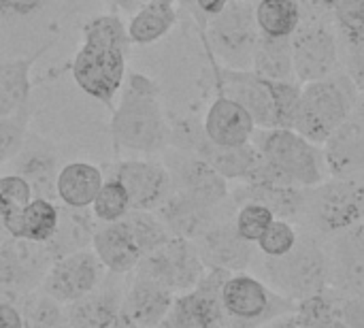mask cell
I'll use <instances>...</instances> for the list:
<instances>
[{"instance_id":"bcb514c9","label":"cell","mask_w":364,"mask_h":328,"mask_svg":"<svg viewBox=\"0 0 364 328\" xmlns=\"http://www.w3.org/2000/svg\"><path fill=\"white\" fill-rule=\"evenodd\" d=\"M260 328H301V322L296 318V312L294 314H286V316H279L267 324H262Z\"/></svg>"},{"instance_id":"cb8c5ba5","label":"cell","mask_w":364,"mask_h":328,"mask_svg":"<svg viewBox=\"0 0 364 328\" xmlns=\"http://www.w3.org/2000/svg\"><path fill=\"white\" fill-rule=\"evenodd\" d=\"M92 248L100 265L115 275H126L134 271L143 258L128 226L122 220L113 224H102L100 228H96Z\"/></svg>"},{"instance_id":"f1b7e54d","label":"cell","mask_w":364,"mask_h":328,"mask_svg":"<svg viewBox=\"0 0 364 328\" xmlns=\"http://www.w3.org/2000/svg\"><path fill=\"white\" fill-rule=\"evenodd\" d=\"M177 21L175 0H145L126 26L130 43L151 45L162 38Z\"/></svg>"},{"instance_id":"277c9868","label":"cell","mask_w":364,"mask_h":328,"mask_svg":"<svg viewBox=\"0 0 364 328\" xmlns=\"http://www.w3.org/2000/svg\"><path fill=\"white\" fill-rule=\"evenodd\" d=\"M252 143L256 145L264 162L258 181L311 188L328 177L322 145L305 139L292 128L256 130Z\"/></svg>"},{"instance_id":"7bdbcfd3","label":"cell","mask_w":364,"mask_h":328,"mask_svg":"<svg viewBox=\"0 0 364 328\" xmlns=\"http://www.w3.org/2000/svg\"><path fill=\"white\" fill-rule=\"evenodd\" d=\"M335 17L346 30V34L364 36V0H350L335 9Z\"/></svg>"},{"instance_id":"816d5d0a","label":"cell","mask_w":364,"mask_h":328,"mask_svg":"<svg viewBox=\"0 0 364 328\" xmlns=\"http://www.w3.org/2000/svg\"><path fill=\"white\" fill-rule=\"evenodd\" d=\"M363 228H364V220H363Z\"/></svg>"},{"instance_id":"74e56055","label":"cell","mask_w":364,"mask_h":328,"mask_svg":"<svg viewBox=\"0 0 364 328\" xmlns=\"http://www.w3.org/2000/svg\"><path fill=\"white\" fill-rule=\"evenodd\" d=\"M273 220H275V216L267 207H262L258 203H243V205H239L237 211H235V218H232L237 233L245 241H250L254 245L267 233V228L271 226Z\"/></svg>"},{"instance_id":"d4e9b609","label":"cell","mask_w":364,"mask_h":328,"mask_svg":"<svg viewBox=\"0 0 364 328\" xmlns=\"http://www.w3.org/2000/svg\"><path fill=\"white\" fill-rule=\"evenodd\" d=\"M105 184L102 171L90 162H68L60 169L55 179V196L70 209L92 207L96 194Z\"/></svg>"},{"instance_id":"5bb4252c","label":"cell","mask_w":364,"mask_h":328,"mask_svg":"<svg viewBox=\"0 0 364 328\" xmlns=\"http://www.w3.org/2000/svg\"><path fill=\"white\" fill-rule=\"evenodd\" d=\"M328 288L364 301V228L356 226L324 239Z\"/></svg>"},{"instance_id":"8992f818","label":"cell","mask_w":364,"mask_h":328,"mask_svg":"<svg viewBox=\"0 0 364 328\" xmlns=\"http://www.w3.org/2000/svg\"><path fill=\"white\" fill-rule=\"evenodd\" d=\"M360 92L352 77L333 73L326 79L303 83L292 130L322 145L356 109Z\"/></svg>"},{"instance_id":"7c38bea8","label":"cell","mask_w":364,"mask_h":328,"mask_svg":"<svg viewBox=\"0 0 364 328\" xmlns=\"http://www.w3.org/2000/svg\"><path fill=\"white\" fill-rule=\"evenodd\" d=\"M102 265L94 250H81L55 258L43 280V292L60 305H70L92 295L102 280Z\"/></svg>"},{"instance_id":"2e32d148","label":"cell","mask_w":364,"mask_h":328,"mask_svg":"<svg viewBox=\"0 0 364 328\" xmlns=\"http://www.w3.org/2000/svg\"><path fill=\"white\" fill-rule=\"evenodd\" d=\"M220 94L239 102L254 120L258 130L277 128V111L271 81L258 77L254 70L218 68Z\"/></svg>"},{"instance_id":"681fc988","label":"cell","mask_w":364,"mask_h":328,"mask_svg":"<svg viewBox=\"0 0 364 328\" xmlns=\"http://www.w3.org/2000/svg\"><path fill=\"white\" fill-rule=\"evenodd\" d=\"M154 328H177V324H175V322H173V320H171V318L166 316V318H164V320H162V322H160L158 327H154Z\"/></svg>"},{"instance_id":"603a6c76","label":"cell","mask_w":364,"mask_h":328,"mask_svg":"<svg viewBox=\"0 0 364 328\" xmlns=\"http://www.w3.org/2000/svg\"><path fill=\"white\" fill-rule=\"evenodd\" d=\"M230 199L237 207L243 203H258L267 207L277 220H290L296 224L305 203V188L254 181V184H239L237 188H230Z\"/></svg>"},{"instance_id":"4316f807","label":"cell","mask_w":364,"mask_h":328,"mask_svg":"<svg viewBox=\"0 0 364 328\" xmlns=\"http://www.w3.org/2000/svg\"><path fill=\"white\" fill-rule=\"evenodd\" d=\"M58 216H60V211L51 201L32 199L26 209L0 220V224L13 239L47 243L58 228Z\"/></svg>"},{"instance_id":"4fadbf2b","label":"cell","mask_w":364,"mask_h":328,"mask_svg":"<svg viewBox=\"0 0 364 328\" xmlns=\"http://www.w3.org/2000/svg\"><path fill=\"white\" fill-rule=\"evenodd\" d=\"M235 211H237V205L232 203V199L222 207H209L173 190L168 199L154 213L162 220L171 237L196 241L218 222L235 218Z\"/></svg>"},{"instance_id":"4dcf8cb0","label":"cell","mask_w":364,"mask_h":328,"mask_svg":"<svg viewBox=\"0 0 364 328\" xmlns=\"http://www.w3.org/2000/svg\"><path fill=\"white\" fill-rule=\"evenodd\" d=\"M290 38H271V36L260 34L252 70L267 81H296L294 66H292V41Z\"/></svg>"},{"instance_id":"9c48e42d","label":"cell","mask_w":364,"mask_h":328,"mask_svg":"<svg viewBox=\"0 0 364 328\" xmlns=\"http://www.w3.org/2000/svg\"><path fill=\"white\" fill-rule=\"evenodd\" d=\"M134 271L139 275H145L166 286L177 297L196 288L207 267L200 260V254L194 241L173 237L168 243H164L156 252L145 254Z\"/></svg>"},{"instance_id":"83f0119b","label":"cell","mask_w":364,"mask_h":328,"mask_svg":"<svg viewBox=\"0 0 364 328\" xmlns=\"http://www.w3.org/2000/svg\"><path fill=\"white\" fill-rule=\"evenodd\" d=\"M122 299L115 290H94L92 295L68 305V328H111L122 314Z\"/></svg>"},{"instance_id":"f35d334b","label":"cell","mask_w":364,"mask_h":328,"mask_svg":"<svg viewBox=\"0 0 364 328\" xmlns=\"http://www.w3.org/2000/svg\"><path fill=\"white\" fill-rule=\"evenodd\" d=\"M32 199H34L32 186L23 177L15 173L0 177V220L19 213L21 209L28 207Z\"/></svg>"},{"instance_id":"484cf974","label":"cell","mask_w":364,"mask_h":328,"mask_svg":"<svg viewBox=\"0 0 364 328\" xmlns=\"http://www.w3.org/2000/svg\"><path fill=\"white\" fill-rule=\"evenodd\" d=\"M47 45L26 58L0 60V117H9L30 105L32 79L30 70Z\"/></svg>"},{"instance_id":"8fae6325","label":"cell","mask_w":364,"mask_h":328,"mask_svg":"<svg viewBox=\"0 0 364 328\" xmlns=\"http://www.w3.org/2000/svg\"><path fill=\"white\" fill-rule=\"evenodd\" d=\"M292 66L294 79L303 83L320 81L331 77L339 64V43L335 32L322 23L311 21L307 26H299L292 34Z\"/></svg>"},{"instance_id":"c3c4849f","label":"cell","mask_w":364,"mask_h":328,"mask_svg":"<svg viewBox=\"0 0 364 328\" xmlns=\"http://www.w3.org/2000/svg\"><path fill=\"white\" fill-rule=\"evenodd\" d=\"M346 2H350V0H322V4H324L326 9H331V11L339 9V6H341V4H346Z\"/></svg>"},{"instance_id":"7dc6e473","label":"cell","mask_w":364,"mask_h":328,"mask_svg":"<svg viewBox=\"0 0 364 328\" xmlns=\"http://www.w3.org/2000/svg\"><path fill=\"white\" fill-rule=\"evenodd\" d=\"M111 328H139V327H136L134 322H130V320H128V318H126L124 314H119V318H117V320L113 322V327H111Z\"/></svg>"},{"instance_id":"6da1fadb","label":"cell","mask_w":364,"mask_h":328,"mask_svg":"<svg viewBox=\"0 0 364 328\" xmlns=\"http://www.w3.org/2000/svg\"><path fill=\"white\" fill-rule=\"evenodd\" d=\"M128 47V30L117 15L109 13L90 19L83 26V43L73 60V79L85 94L111 107L126 79Z\"/></svg>"},{"instance_id":"1f68e13d","label":"cell","mask_w":364,"mask_h":328,"mask_svg":"<svg viewBox=\"0 0 364 328\" xmlns=\"http://www.w3.org/2000/svg\"><path fill=\"white\" fill-rule=\"evenodd\" d=\"M254 13L260 34L271 38H290L303 19L299 0H260Z\"/></svg>"},{"instance_id":"60d3db41","label":"cell","mask_w":364,"mask_h":328,"mask_svg":"<svg viewBox=\"0 0 364 328\" xmlns=\"http://www.w3.org/2000/svg\"><path fill=\"white\" fill-rule=\"evenodd\" d=\"M51 0H0V21H23L38 15Z\"/></svg>"},{"instance_id":"7a4b0ae2","label":"cell","mask_w":364,"mask_h":328,"mask_svg":"<svg viewBox=\"0 0 364 328\" xmlns=\"http://www.w3.org/2000/svg\"><path fill=\"white\" fill-rule=\"evenodd\" d=\"M124 81L119 105L111 115L113 145L136 154L164 152L171 145V124L164 117L156 81L143 73H130Z\"/></svg>"},{"instance_id":"e575fe53","label":"cell","mask_w":364,"mask_h":328,"mask_svg":"<svg viewBox=\"0 0 364 328\" xmlns=\"http://www.w3.org/2000/svg\"><path fill=\"white\" fill-rule=\"evenodd\" d=\"M32 107H23L21 111L0 117V164L11 162L23 147L28 137V122H30Z\"/></svg>"},{"instance_id":"9a60e30c","label":"cell","mask_w":364,"mask_h":328,"mask_svg":"<svg viewBox=\"0 0 364 328\" xmlns=\"http://www.w3.org/2000/svg\"><path fill=\"white\" fill-rule=\"evenodd\" d=\"M328 177H364V96L354 113L322 143Z\"/></svg>"},{"instance_id":"30bf717a","label":"cell","mask_w":364,"mask_h":328,"mask_svg":"<svg viewBox=\"0 0 364 328\" xmlns=\"http://www.w3.org/2000/svg\"><path fill=\"white\" fill-rule=\"evenodd\" d=\"M162 164L171 175L173 190L209 207H222L230 201L228 181L200 156L186 149L166 147Z\"/></svg>"},{"instance_id":"ab89813d","label":"cell","mask_w":364,"mask_h":328,"mask_svg":"<svg viewBox=\"0 0 364 328\" xmlns=\"http://www.w3.org/2000/svg\"><path fill=\"white\" fill-rule=\"evenodd\" d=\"M275 111H277V128H292L294 117L301 102V83L299 81H271Z\"/></svg>"},{"instance_id":"ffe728a7","label":"cell","mask_w":364,"mask_h":328,"mask_svg":"<svg viewBox=\"0 0 364 328\" xmlns=\"http://www.w3.org/2000/svg\"><path fill=\"white\" fill-rule=\"evenodd\" d=\"M205 137L220 147H239L252 143L256 134V124L252 115L232 98L220 94L207 109L203 122Z\"/></svg>"},{"instance_id":"e0dca14e","label":"cell","mask_w":364,"mask_h":328,"mask_svg":"<svg viewBox=\"0 0 364 328\" xmlns=\"http://www.w3.org/2000/svg\"><path fill=\"white\" fill-rule=\"evenodd\" d=\"M53 256L47 243L6 239L0 243V284L17 290H32L43 284Z\"/></svg>"},{"instance_id":"d6a6232c","label":"cell","mask_w":364,"mask_h":328,"mask_svg":"<svg viewBox=\"0 0 364 328\" xmlns=\"http://www.w3.org/2000/svg\"><path fill=\"white\" fill-rule=\"evenodd\" d=\"M122 222L128 226V231H130V235H132V239H134V243L143 256L156 252L158 248H162L164 243H168L173 239L171 233L166 231V226L162 224V220L154 211L130 209Z\"/></svg>"},{"instance_id":"8d00e7d4","label":"cell","mask_w":364,"mask_h":328,"mask_svg":"<svg viewBox=\"0 0 364 328\" xmlns=\"http://www.w3.org/2000/svg\"><path fill=\"white\" fill-rule=\"evenodd\" d=\"M21 318L23 328H68L62 305L45 292L26 303Z\"/></svg>"},{"instance_id":"44dd1931","label":"cell","mask_w":364,"mask_h":328,"mask_svg":"<svg viewBox=\"0 0 364 328\" xmlns=\"http://www.w3.org/2000/svg\"><path fill=\"white\" fill-rule=\"evenodd\" d=\"M15 175L23 177L34 192V199H55V179H58V156L53 147L38 137L28 134L21 152L11 160Z\"/></svg>"},{"instance_id":"836d02e7","label":"cell","mask_w":364,"mask_h":328,"mask_svg":"<svg viewBox=\"0 0 364 328\" xmlns=\"http://www.w3.org/2000/svg\"><path fill=\"white\" fill-rule=\"evenodd\" d=\"M128 211H130V199H128L124 186L113 177L107 179L92 203L94 218L100 220L102 224H113V222L124 220L128 216Z\"/></svg>"},{"instance_id":"ee69618b","label":"cell","mask_w":364,"mask_h":328,"mask_svg":"<svg viewBox=\"0 0 364 328\" xmlns=\"http://www.w3.org/2000/svg\"><path fill=\"white\" fill-rule=\"evenodd\" d=\"M0 328H23L21 312L11 303H0Z\"/></svg>"},{"instance_id":"52a82bcc","label":"cell","mask_w":364,"mask_h":328,"mask_svg":"<svg viewBox=\"0 0 364 328\" xmlns=\"http://www.w3.org/2000/svg\"><path fill=\"white\" fill-rule=\"evenodd\" d=\"M222 307L237 328H260L262 324L296 312V303L277 295L254 273H230L220 292Z\"/></svg>"},{"instance_id":"f546056e","label":"cell","mask_w":364,"mask_h":328,"mask_svg":"<svg viewBox=\"0 0 364 328\" xmlns=\"http://www.w3.org/2000/svg\"><path fill=\"white\" fill-rule=\"evenodd\" d=\"M58 211H60L58 228H55L53 237L47 241V248H49L53 260L62 258L66 254H73V252L87 250V245L92 243L94 233H96L92 220L87 218V213H83V209L64 207Z\"/></svg>"},{"instance_id":"3957f363","label":"cell","mask_w":364,"mask_h":328,"mask_svg":"<svg viewBox=\"0 0 364 328\" xmlns=\"http://www.w3.org/2000/svg\"><path fill=\"white\" fill-rule=\"evenodd\" d=\"M250 273L299 305L328 288V256L324 239L299 228V241L288 254L279 258H264L258 254Z\"/></svg>"},{"instance_id":"d590c367","label":"cell","mask_w":364,"mask_h":328,"mask_svg":"<svg viewBox=\"0 0 364 328\" xmlns=\"http://www.w3.org/2000/svg\"><path fill=\"white\" fill-rule=\"evenodd\" d=\"M299 241V226L290 220H273L267 233L258 239V254L264 258H279L288 254Z\"/></svg>"},{"instance_id":"b9f144b4","label":"cell","mask_w":364,"mask_h":328,"mask_svg":"<svg viewBox=\"0 0 364 328\" xmlns=\"http://www.w3.org/2000/svg\"><path fill=\"white\" fill-rule=\"evenodd\" d=\"M348 36V49H346V66L348 75L356 83L358 92L364 94V36Z\"/></svg>"},{"instance_id":"f6af8a7d","label":"cell","mask_w":364,"mask_h":328,"mask_svg":"<svg viewBox=\"0 0 364 328\" xmlns=\"http://www.w3.org/2000/svg\"><path fill=\"white\" fill-rule=\"evenodd\" d=\"M194 4H196V9H198L203 15L213 17V15H218V13L228 4V0H194Z\"/></svg>"},{"instance_id":"7402d4cb","label":"cell","mask_w":364,"mask_h":328,"mask_svg":"<svg viewBox=\"0 0 364 328\" xmlns=\"http://www.w3.org/2000/svg\"><path fill=\"white\" fill-rule=\"evenodd\" d=\"M173 303L175 295L166 286L136 273L124 297L122 314L139 328H154L168 316Z\"/></svg>"},{"instance_id":"ba28073f","label":"cell","mask_w":364,"mask_h":328,"mask_svg":"<svg viewBox=\"0 0 364 328\" xmlns=\"http://www.w3.org/2000/svg\"><path fill=\"white\" fill-rule=\"evenodd\" d=\"M207 36L226 68L250 70L254 64L260 30L250 0H228V4L207 21Z\"/></svg>"},{"instance_id":"d6986e66","label":"cell","mask_w":364,"mask_h":328,"mask_svg":"<svg viewBox=\"0 0 364 328\" xmlns=\"http://www.w3.org/2000/svg\"><path fill=\"white\" fill-rule=\"evenodd\" d=\"M194 243L207 269H220L226 273L250 271L258 256V248L237 233L232 218L218 222Z\"/></svg>"},{"instance_id":"5b68a950","label":"cell","mask_w":364,"mask_h":328,"mask_svg":"<svg viewBox=\"0 0 364 328\" xmlns=\"http://www.w3.org/2000/svg\"><path fill=\"white\" fill-rule=\"evenodd\" d=\"M363 220L364 177H326L318 186L305 188V203L296 224L320 239H328L343 231L363 226Z\"/></svg>"},{"instance_id":"ac0fdd59","label":"cell","mask_w":364,"mask_h":328,"mask_svg":"<svg viewBox=\"0 0 364 328\" xmlns=\"http://www.w3.org/2000/svg\"><path fill=\"white\" fill-rule=\"evenodd\" d=\"M113 179H117L134 211H156L173 192V181L162 162L151 160H124L115 166Z\"/></svg>"},{"instance_id":"f907efd6","label":"cell","mask_w":364,"mask_h":328,"mask_svg":"<svg viewBox=\"0 0 364 328\" xmlns=\"http://www.w3.org/2000/svg\"><path fill=\"white\" fill-rule=\"evenodd\" d=\"M111 2H119V4H128L130 0H111Z\"/></svg>"}]
</instances>
